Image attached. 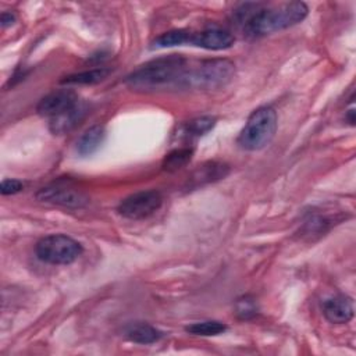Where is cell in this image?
I'll return each instance as SVG.
<instances>
[{
    "instance_id": "1",
    "label": "cell",
    "mask_w": 356,
    "mask_h": 356,
    "mask_svg": "<svg viewBox=\"0 0 356 356\" xmlns=\"http://www.w3.org/2000/svg\"><path fill=\"white\" fill-rule=\"evenodd\" d=\"M309 13L303 1H289L280 6L245 3L234 11L238 25L250 38H261L302 22Z\"/></svg>"
},
{
    "instance_id": "2",
    "label": "cell",
    "mask_w": 356,
    "mask_h": 356,
    "mask_svg": "<svg viewBox=\"0 0 356 356\" xmlns=\"http://www.w3.org/2000/svg\"><path fill=\"white\" fill-rule=\"evenodd\" d=\"M188 60L181 54H168L153 58L127 76V83L136 89H161L182 86L188 70Z\"/></svg>"
},
{
    "instance_id": "3",
    "label": "cell",
    "mask_w": 356,
    "mask_h": 356,
    "mask_svg": "<svg viewBox=\"0 0 356 356\" xmlns=\"http://www.w3.org/2000/svg\"><path fill=\"white\" fill-rule=\"evenodd\" d=\"M277 131V113L270 106L257 107L249 117L238 135L236 143L241 149L256 152L266 147Z\"/></svg>"
},
{
    "instance_id": "4",
    "label": "cell",
    "mask_w": 356,
    "mask_h": 356,
    "mask_svg": "<svg viewBox=\"0 0 356 356\" xmlns=\"http://www.w3.org/2000/svg\"><path fill=\"white\" fill-rule=\"evenodd\" d=\"M235 65L225 58L200 61L197 65H188L181 88L214 89L224 86L231 81Z\"/></svg>"
},
{
    "instance_id": "5",
    "label": "cell",
    "mask_w": 356,
    "mask_h": 356,
    "mask_svg": "<svg viewBox=\"0 0 356 356\" xmlns=\"http://www.w3.org/2000/svg\"><path fill=\"white\" fill-rule=\"evenodd\" d=\"M35 253L43 263L65 266L74 263L82 254V245L68 235L51 234L36 243Z\"/></svg>"
},
{
    "instance_id": "6",
    "label": "cell",
    "mask_w": 356,
    "mask_h": 356,
    "mask_svg": "<svg viewBox=\"0 0 356 356\" xmlns=\"http://www.w3.org/2000/svg\"><path fill=\"white\" fill-rule=\"evenodd\" d=\"M163 203V196L156 189L135 192L118 204V213L129 220H143L154 214Z\"/></svg>"
},
{
    "instance_id": "7",
    "label": "cell",
    "mask_w": 356,
    "mask_h": 356,
    "mask_svg": "<svg viewBox=\"0 0 356 356\" xmlns=\"http://www.w3.org/2000/svg\"><path fill=\"white\" fill-rule=\"evenodd\" d=\"M35 196L40 202L53 203V204H58L68 209H79L89 202L88 196L81 191H75L74 188L58 186V185L40 188Z\"/></svg>"
},
{
    "instance_id": "8",
    "label": "cell",
    "mask_w": 356,
    "mask_h": 356,
    "mask_svg": "<svg viewBox=\"0 0 356 356\" xmlns=\"http://www.w3.org/2000/svg\"><path fill=\"white\" fill-rule=\"evenodd\" d=\"M79 102L81 100H79L78 95L74 90L60 89V90H54V92L46 95L39 102L36 110L40 115L51 118V117H56V115L64 113L65 110L72 108Z\"/></svg>"
},
{
    "instance_id": "9",
    "label": "cell",
    "mask_w": 356,
    "mask_h": 356,
    "mask_svg": "<svg viewBox=\"0 0 356 356\" xmlns=\"http://www.w3.org/2000/svg\"><path fill=\"white\" fill-rule=\"evenodd\" d=\"M235 38L231 32L221 28H207L200 32H191L189 44L206 49V50H225L231 47Z\"/></svg>"
},
{
    "instance_id": "10",
    "label": "cell",
    "mask_w": 356,
    "mask_h": 356,
    "mask_svg": "<svg viewBox=\"0 0 356 356\" xmlns=\"http://www.w3.org/2000/svg\"><path fill=\"white\" fill-rule=\"evenodd\" d=\"M323 313L330 323L345 324L353 317V302L345 295L332 296L323 303Z\"/></svg>"
},
{
    "instance_id": "11",
    "label": "cell",
    "mask_w": 356,
    "mask_h": 356,
    "mask_svg": "<svg viewBox=\"0 0 356 356\" xmlns=\"http://www.w3.org/2000/svg\"><path fill=\"white\" fill-rule=\"evenodd\" d=\"M228 172H229V167L224 163L210 161V163L202 164L189 177L188 186L189 188H197V186L218 181V179L224 178Z\"/></svg>"
},
{
    "instance_id": "12",
    "label": "cell",
    "mask_w": 356,
    "mask_h": 356,
    "mask_svg": "<svg viewBox=\"0 0 356 356\" xmlns=\"http://www.w3.org/2000/svg\"><path fill=\"white\" fill-rule=\"evenodd\" d=\"M86 111V107L82 102H79L76 106H74L70 110H65L64 113L51 117L49 121V128L54 135H63L70 132L72 128L78 125V122L83 118Z\"/></svg>"
},
{
    "instance_id": "13",
    "label": "cell",
    "mask_w": 356,
    "mask_h": 356,
    "mask_svg": "<svg viewBox=\"0 0 356 356\" xmlns=\"http://www.w3.org/2000/svg\"><path fill=\"white\" fill-rule=\"evenodd\" d=\"M106 131L102 125H93L88 128L76 142V152L81 156H90L103 143Z\"/></svg>"
},
{
    "instance_id": "14",
    "label": "cell",
    "mask_w": 356,
    "mask_h": 356,
    "mask_svg": "<svg viewBox=\"0 0 356 356\" xmlns=\"http://www.w3.org/2000/svg\"><path fill=\"white\" fill-rule=\"evenodd\" d=\"M125 335L132 342L147 345V343L157 342L163 337V332L150 324L136 323V324H131L125 330Z\"/></svg>"
},
{
    "instance_id": "15",
    "label": "cell",
    "mask_w": 356,
    "mask_h": 356,
    "mask_svg": "<svg viewBox=\"0 0 356 356\" xmlns=\"http://www.w3.org/2000/svg\"><path fill=\"white\" fill-rule=\"evenodd\" d=\"M108 74H110L108 68H104V67L93 68V70H88V71L67 75L61 79V83H67V85H93V83H97V82H102L103 79H106Z\"/></svg>"
},
{
    "instance_id": "16",
    "label": "cell",
    "mask_w": 356,
    "mask_h": 356,
    "mask_svg": "<svg viewBox=\"0 0 356 356\" xmlns=\"http://www.w3.org/2000/svg\"><path fill=\"white\" fill-rule=\"evenodd\" d=\"M193 150L189 147H181V149H175L171 153H168L164 160H163V170L172 172L179 170L181 167L186 165L191 159H192Z\"/></svg>"
},
{
    "instance_id": "17",
    "label": "cell",
    "mask_w": 356,
    "mask_h": 356,
    "mask_svg": "<svg viewBox=\"0 0 356 356\" xmlns=\"http://www.w3.org/2000/svg\"><path fill=\"white\" fill-rule=\"evenodd\" d=\"M186 332L193 335H202V337H211V335H220L224 331H227V325L217 320H206V321H197L188 327H185Z\"/></svg>"
},
{
    "instance_id": "18",
    "label": "cell",
    "mask_w": 356,
    "mask_h": 356,
    "mask_svg": "<svg viewBox=\"0 0 356 356\" xmlns=\"http://www.w3.org/2000/svg\"><path fill=\"white\" fill-rule=\"evenodd\" d=\"M191 31L186 29H172L168 32L161 33L153 42L156 47H171V46H181L188 43L189 44Z\"/></svg>"
},
{
    "instance_id": "19",
    "label": "cell",
    "mask_w": 356,
    "mask_h": 356,
    "mask_svg": "<svg viewBox=\"0 0 356 356\" xmlns=\"http://www.w3.org/2000/svg\"><path fill=\"white\" fill-rule=\"evenodd\" d=\"M214 125H216V118L214 117L203 115V117H199V118H195V120L189 121L184 128V134L188 138H199V136L207 134L210 129H213Z\"/></svg>"
},
{
    "instance_id": "20",
    "label": "cell",
    "mask_w": 356,
    "mask_h": 356,
    "mask_svg": "<svg viewBox=\"0 0 356 356\" xmlns=\"http://www.w3.org/2000/svg\"><path fill=\"white\" fill-rule=\"evenodd\" d=\"M235 313L242 320H249L257 313V305L253 298L243 296L236 300L235 303Z\"/></svg>"
},
{
    "instance_id": "21",
    "label": "cell",
    "mask_w": 356,
    "mask_h": 356,
    "mask_svg": "<svg viewBox=\"0 0 356 356\" xmlns=\"http://www.w3.org/2000/svg\"><path fill=\"white\" fill-rule=\"evenodd\" d=\"M330 225H331V220L330 218L317 214V216L312 217L310 220H307L305 222V232L306 234H312V235L323 234V232H325L330 228Z\"/></svg>"
},
{
    "instance_id": "22",
    "label": "cell",
    "mask_w": 356,
    "mask_h": 356,
    "mask_svg": "<svg viewBox=\"0 0 356 356\" xmlns=\"http://www.w3.org/2000/svg\"><path fill=\"white\" fill-rule=\"evenodd\" d=\"M24 188V184L19 179H14V178H7L3 179L0 184V192L3 195H14L21 192Z\"/></svg>"
},
{
    "instance_id": "23",
    "label": "cell",
    "mask_w": 356,
    "mask_h": 356,
    "mask_svg": "<svg viewBox=\"0 0 356 356\" xmlns=\"http://www.w3.org/2000/svg\"><path fill=\"white\" fill-rule=\"evenodd\" d=\"M0 22H1V26L3 28H7L10 25H13L15 22V15L13 13H1V17H0Z\"/></svg>"
}]
</instances>
